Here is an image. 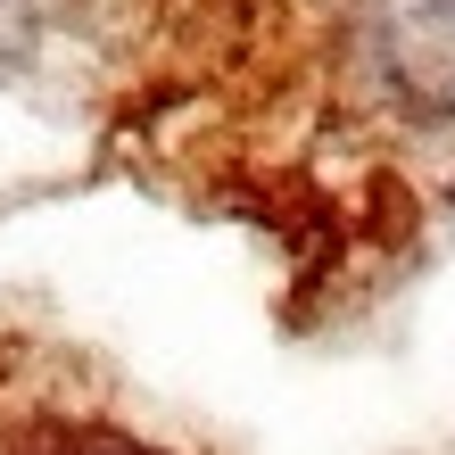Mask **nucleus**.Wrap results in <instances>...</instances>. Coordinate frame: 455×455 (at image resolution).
I'll return each instance as SVG.
<instances>
[{
  "label": "nucleus",
  "mask_w": 455,
  "mask_h": 455,
  "mask_svg": "<svg viewBox=\"0 0 455 455\" xmlns=\"http://www.w3.org/2000/svg\"><path fill=\"white\" fill-rule=\"evenodd\" d=\"M0 455H166V447L132 439L108 414L67 406L59 389H42L34 372L0 356Z\"/></svg>",
  "instance_id": "f257e3e1"
}]
</instances>
